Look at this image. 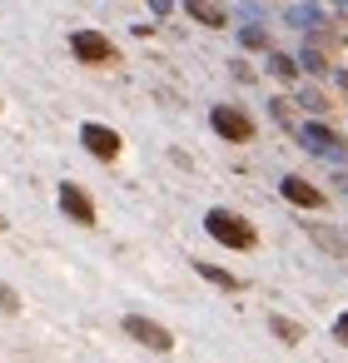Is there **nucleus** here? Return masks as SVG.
<instances>
[{
    "mask_svg": "<svg viewBox=\"0 0 348 363\" xmlns=\"http://www.w3.org/2000/svg\"><path fill=\"white\" fill-rule=\"evenodd\" d=\"M204 229H209V239H219L229 249H254V224L239 219L234 209H209L204 214Z\"/></svg>",
    "mask_w": 348,
    "mask_h": 363,
    "instance_id": "f257e3e1",
    "label": "nucleus"
},
{
    "mask_svg": "<svg viewBox=\"0 0 348 363\" xmlns=\"http://www.w3.org/2000/svg\"><path fill=\"white\" fill-rule=\"evenodd\" d=\"M209 125H214V135H224V140H234V145L254 140V120H249L244 110H234V105H214V110H209Z\"/></svg>",
    "mask_w": 348,
    "mask_h": 363,
    "instance_id": "f03ea898",
    "label": "nucleus"
},
{
    "mask_svg": "<svg viewBox=\"0 0 348 363\" xmlns=\"http://www.w3.org/2000/svg\"><path fill=\"white\" fill-rule=\"evenodd\" d=\"M125 333H130L135 343H145V348H155V353H169V348H174V333H169L164 323H155V318H145V313H130V318H125Z\"/></svg>",
    "mask_w": 348,
    "mask_h": 363,
    "instance_id": "7ed1b4c3",
    "label": "nucleus"
},
{
    "mask_svg": "<svg viewBox=\"0 0 348 363\" xmlns=\"http://www.w3.org/2000/svg\"><path fill=\"white\" fill-rule=\"evenodd\" d=\"M70 50H75V60H85V65H110V60H115V45H110L100 30H75V35H70Z\"/></svg>",
    "mask_w": 348,
    "mask_h": 363,
    "instance_id": "20e7f679",
    "label": "nucleus"
},
{
    "mask_svg": "<svg viewBox=\"0 0 348 363\" xmlns=\"http://www.w3.org/2000/svg\"><path fill=\"white\" fill-rule=\"evenodd\" d=\"M80 145H85L95 160H115V155H120V135H115L110 125H85V130H80Z\"/></svg>",
    "mask_w": 348,
    "mask_h": 363,
    "instance_id": "39448f33",
    "label": "nucleus"
},
{
    "mask_svg": "<svg viewBox=\"0 0 348 363\" xmlns=\"http://www.w3.org/2000/svg\"><path fill=\"white\" fill-rule=\"evenodd\" d=\"M60 209L75 219V224H95V204L80 184H60Z\"/></svg>",
    "mask_w": 348,
    "mask_h": 363,
    "instance_id": "423d86ee",
    "label": "nucleus"
},
{
    "mask_svg": "<svg viewBox=\"0 0 348 363\" xmlns=\"http://www.w3.org/2000/svg\"><path fill=\"white\" fill-rule=\"evenodd\" d=\"M184 11L199 26H209V30H224L229 26V6H224V0H184Z\"/></svg>",
    "mask_w": 348,
    "mask_h": 363,
    "instance_id": "0eeeda50",
    "label": "nucleus"
},
{
    "mask_svg": "<svg viewBox=\"0 0 348 363\" xmlns=\"http://www.w3.org/2000/svg\"><path fill=\"white\" fill-rule=\"evenodd\" d=\"M279 189H284V199H288V204H303V209H318V204H323V194H318L308 179H298V174H288Z\"/></svg>",
    "mask_w": 348,
    "mask_h": 363,
    "instance_id": "6e6552de",
    "label": "nucleus"
},
{
    "mask_svg": "<svg viewBox=\"0 0 348 363\" xmlns=\"http://www.w3.org/2000/svg\"><path fill=\"white\" fill-rule=\"evenodd\" d=\"M298 140H303V150H313V155H338V135L323 130V125H303Z\"/></svg>",
    "mask_w": 348,
    "mask_h": 363,
    "instance_id": "1a4fd4ad",
    "label": "nucleus"
},
{
    "mask_svg": "<svg viewBox=\"0 0 348 363\" xmlns=\"http://www.w3.org/2000/svg\"><path fill=\"white\" fill-rule=\"evenodd\" d=\"M288 26H298V30H313V26H323V11L318 6H288V16H284Z\"/></svg>",
    "mask_w": 348,
    "mask_h": 363,
    "instance_id": "9d476101",
    "label": "nucleus"
},
{
    "mask_svg": "<svg viewBox=\"0 0 348 363\" xmlns=\"http://www.w3.org/2000/svg\"><path fill=\"white\" fill-rule=\"evenodd\" d=\"M194 274H204V279H209V284H219V289H239V279H234V274H224V269H214V264H199V259H194Z\"/></svg>",
    "mask_w": 348,
    "mask_h": 363,
    "instance_id": "9b49d317",
    "label": "nucleus"
},
{
    "mask_svg": "<svg viewBox=\"0 0 348 363\" xmlns=\"http://www.w3.org/2000/svg\"><path fill=\"white\" fill-rule=\"evenodd\" d=\"M269 70H274V75H279V80H293V75H298V65H293V60H288V55H279V50H274V55H269Z\"/></svg>",
    "mask_w": 348,
    "mask_h": 363,
    "instance_id": "f8f14e48",
    "label": "nucleus"
},
{
    "mask_svg": "<svg viewBox=\"0 0 348 363\" xmlns=\"http://www.w3.org/2000/svg\"><path fill=\"white\" fill-rule=\"evenodd\" d=\"M274 333H279L284 343H303V328H298L293 318H274Z\"/></svg>",
    "mask_w": 348,
    "mask_h": 363,
    "instance_id": "ddd939ff",
    "label": "nucleus"
},
{
    "mask_svg": "<svg viewBox=\"0 0 348 363\" xmlns=\"http://www.w3.org/2000/svg\"><path fill=\"white\" fill-rule=\"evenodd\" d=\"M0 313H21V294L11 284H0Z\"/></svg>",
    "mask_w": 348,
    "mask_h": 363,
    "instance_id": "4468645a",
    "label": "nucleus"
},
{
    "mask_svg": "<svg viewBox=\"0 0 348 363\" xmlns=\"http://www.w3.org/2000/svg\"><path fill=\"white\" fill-rule=\"evenodd\" d=\"M239 40H244L249 50H264V45H269V35H264L259 26H244V35H239Z\"/></svg>",
    "mask_w": 348,
    "mask_h": 363,
    "instance_id": "2eb2a0df",
    "label": "nucleus"
},
{
    "mask_svg": "<svg viewBox=\"0 0 348 363\" xmlns=\"http://www.w3.org/2000/svg\"><path fill=\"white\" fill-rule=\"evenodd\" d=\"M303 70H323V55H318V50H313V45H308V50H303Z\"/></svg>",
    "mask_w": 348,
    "mask_h": 363,
    "instance_id": "dca6fc26",
    "label": "nucleus"
},
{
    "mask_svg": "<svg viewBox=\"0 0 348 363\" xmlns=\"http://www.w3.org/2000/svg\"><path fill=\"white\" fill-rule=\"evenodd\" d=\"M333 333H338V338L348 343V313H338V323H333Z\"/></svg>",
    "mask_w": 348,
    "mask_h": 363,
    "instance_id": "f3484780",
    "label": "nucleus"
},
{
    "mask_svg": "<svg viewBox=\"0 0 348 363\" xmlns=\"http://www.w3.org/2000/svg\"><path fill=\"white\" fill-rule=\"evenodd\" d=\"M0 234H6V214H0Z\"/></svg>",
    "mask_w": 348,
    "mask_h": 363,
    "instance_id": "a211bd4d",
    "label": "nucleus"
},
{
    "mask_svg": "<svg viewBox=\"0 0 348 363\" xmlns=\"http://www.w3.org/2000/svg\"><path fill=\"white\" fill-rule=\"evenodd\" d=\"M343 90H348V75H343Z\"/></svg>",
    "mask_w": 348,
    "mask_h": 363,
    "instance_id": "6ab92c4d",
    "label": "nucleus"
}]
</instances>
